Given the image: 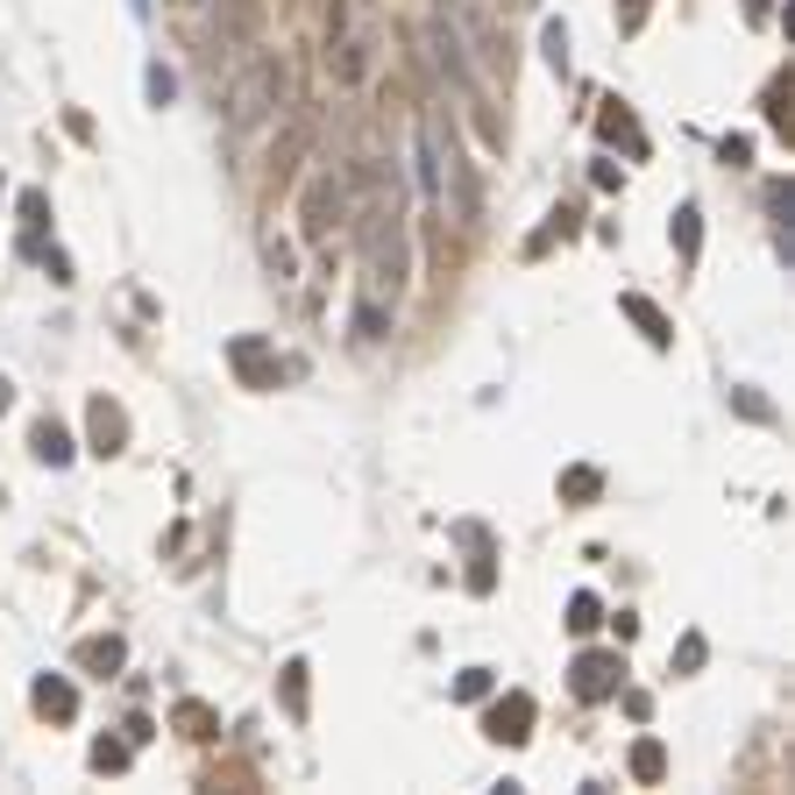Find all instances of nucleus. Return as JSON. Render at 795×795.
Masks as SVG:
<instances>
[{"instance_id":"20e7f679","label":"nucleus","mask_w":795,"mask_h":795,"mask_svg":"<svg viewBox=\"0 0 795 795\" xmlns=\"http://www.w3.org/2000/svg\"><path fill=\"white\" fill-rule=\"evenodd\" d=\"M285 100H291L285 58H271V50H263V58H235V64H227V128H235V136L263 128Z\"/></svg>"},{"instance_id":"9b49d317","label":"nucleus","mask_w":795,"mask_h":795,"mask_svg":"<svg viewBox=\"0 0 795 795\" xmlns=\"http://www.w3.org/2000/svg\"><path fill=\"white\" fill-rule=\"evenodd\" d=\"M227 362H235L241 376H249V384H277V356L263 341H249V334H241L235 348H227Z\"/></svg>"},{"instance_id":"4468645a","label":"nucleus","mask_w":795,"mask_h":795,"mask_svg":"<svg viewBox=\"0 0 795 795\" xmlns=\"http://www.w3.org/2000/svg\"><path fill=\"white\" fill-rule=\"evenodd\" d=\"M121 660H128V646H121L114 632H100V639H86V646H78V668H86V675H114Z\"/></svg>"},{"instance_id":"6ab92c4d","label":"nucleus","mask_w":795,"mask_h":795,"mask_svg":"<svg viewBox=\"0 0 795 795\" xmlns=\"http://www.w3.org/2000/svg\"><path fill=\"white\" fill-rule=\"evenodd\" d=\"M263 263H271L277 285H291V271H299V256H291V241H285V235H263Z\"/></svg>"},{"instance_id":"a878e982","label":"nucleus","mask_w":795,"mask_h":795,"mask_svg":"<svg viewBox=\"0 0 795 795\" xmlns=\"http://www.w3.org/2000/svg\"><path fill=\"white\" fill-rule=\"evenodd\" d=\"M285 710H291V718H306V660H291V668H285Z\"/></svg>"},{"instance_id":"ddd939ff","label":"nucleus","mask_w":795,"mask_h":795,"mask_svg":"<svg viewBox=\"0 0 795 795\" xmlns=\"http://www.w3.org/2000/svg\"><path fill=\"white\" fill-rule=\"evenodd\" d=\"M36 710H44V718H58V724H72L78 718V690L64 675H44V682H36Z\"/></svg>"},{"instance_id":"f3484780","label":"nucleus","mask_w":795,"mask_h":795,"mask_svg":"<svg viewBox=\"0 0 795 795\" xmlns=\"http://www.w3.org/2000/svg\"><path fill=\"white\" fill-rule=\"evenodd\" d=\"M128 760H136V738H92V767L100 774H121Z\"/></svg>"},{"instance_id":"c756f323","label":"nucleus","mask_w":795,"mask_h":795,"mask_svg":"<svg viewBox=\"0 0 795 795\" xmlns=\"http://www.w3.org/2000/svg\"><path fill=\"white\" fill-rule=\"evenodd\" d=\"M8 398H15V390H8V376H0V412H8Z\"/></svg>"},{"instance_id":"f03ea898","label":"nucleus","mask_w":795,"mask_h":795,"mask_svg":"<svg viewBox=\"0 0 795 795\" xmlns=\"http://www.w3.org/2000/svg\"><path fill=\"white\" fill-rule=\"evenodd\" d=\"M420 178H426V199H434L440 213H448L455 227H476L483 221V185H476V164L462 157V142H455V128L440 121V107H426L420 114Z\"/></svg>"},{"instance_id":"a211bd4d","label":"nucleus","mask_w":795,"mask_h":795,"mask_svg":"<svg viewBox=\"0 0 795 795\" xmlns=\"http://www.w3.org/2000/svg\"><path fill=\"white\" fill-rule=\"evenodd\" d=\"M632 774L660 781V774H668V746H660V738H639V746H632Z\"/></svg>"},{"instance_id":"f257e3e1","label":"nucleus","mask_w":795,"mask_h":795,"mask_svg":"<svg viewBox=\"0 0 795 795\" xmlns=\"http://www.w3.org/2000/svg\"><path fill=\"white\" fill-rule=\"evenodd\" d=\"M356 249H362V277H356V341H384L398 320V291L412 271V235H406V185L398 171L376 164L370 192H356Z\"/></svg>"},{"instance_id":"b1692460","label":"nucleus","mask_w":795,"mask_h":795,"mask_svg":"<svg viewBox=\"0 0 795 795\" xmlns=\"http://www.w3.org/2000/svg\"><path fill=\"white\" fill-rule=\"evenodd\" d=\"M44 221H50V199L44 192H22V235H29V249H36V235H44Z\"/></svg>"},{"instance_id":"7ed1b4c3","label":"nucleus","mask_w":795,"mask_h":795,"mask_svg":"<svg viewBox=\"0 0 795 795\" xmlns=\"http://www.w3.org/2000/svg\"><path fill=\"white\" fill-rule=\"evenodd\" d=\"M384 64V22H376L370 0H334L327 15V78L341 92H362Z\"/></svg>"},{"instance_id":"423d86ee","label":"nucleus","mask_w":795,"mask_h":795,"mask_svg":"<svg viewBox=\"0 0 795 795\" xmlns=\"http://www.w3.org/2000/svg\"><path fill=\"white\" fill-rule=\"evenodd\" d=\"M256 29H263V0H199V44L213 64L249 58Z\"/></svg>"},{"instance_id":"6e6552de","label":"nucleus","mask_w":795,"mask_h":795,"mask_svg":"<svg viewBox=\"0 0 795 795\" xmlns=\"http://www.w3.org/2000/svg\"><path fill=\"white\" fill-rule=\"evenodd\" d=\"M483 732H490L497 746H525V738H533V696H525V690L497 696L490 718H483Z\"/></svg>"},{"instance_id":"dca6fc26","label":"nucleus","mask_w":795,"mask_h":795,"mask_svg":"<svg viewBox=\"0 0 795 795\" xmlns=\"http://www.w3.org/2000/svg\"><path fill=\"white\" fill-rule=\"evenodd\" d=\"M597 128H604V136H611V142H618V136H625V142H632V150H646V142H639V121H632V114H625V100H604V114H597Z\"/></svg>"},{"instance_id":"412c9836","label":"nucleus","mask_w":795,"mask_h":795,"mask_svg":"<svg viewBox=\"0 0 795 795\" xmlns=\"http://www.w3.org/2000/svg\"><path fill=\"white\" fill-rule=\"evenodd\" d=\"M597 625H604V604L589 597V589H575L569 597V632H597Z\"/></svg>"},{"instance_id":"aec40b11","label":"nucleus","mask_w":795,"mask_h":795,"mask_svg":"<svg viewBox=\"0 0 795 795\" xmlns=\"http://www.w3.org/2000/svg\"><path fill=\"white\" fill-rule=\"evenodd\" d=\"M142 92H150V107H171L178 100V72H171V64H150V72H142Z\"/></svg>"},{"instance_id":"2eb2a0df","label":"nucleus","mask_w":795,"mask_h":795,"mask_svg":"<svg viewBox=\"0 0 795 795\" xmlns=\"http://www.w3.org/2000/svg\"><path fill=\"white\" fill-rule=\"evenodd\" d=\"M171 718H178V732H185V738H221V718H213L207 704H192V696H185V704L171 710Z\"/></svg>"},{"instance_id":"393cba45","label":"nucleus","mask_w":795,"mask_h":795,"mask_svg":"<svg viewBox=\"0 0 795 795\" xmlns=\"http://www.w3.org/2000/svg\"><path fill=\"white\" fill-rule=\"evenodd\" d=\"M541 50H547L555 72H569V29H561V22H547V29H541Z\"/></svg>"},{"instance_id":"c85d7f7f","label":"nucleus","mask_w":795,"mask_h":795,"mask_svg":"<svg viewBox=\"0 0 795 795\" xmlns=\"http://www.w3.org/2000/svg\"><path fill=\"white\" fill-rule=\"evenodd\" d=\"M746 15H753V22H767V0H746Z\"/></svg>"},{"instance_id":"5701e85b","label":"nucleus","mask_w":795,"mask_h":795,"mask_svg":"<svg viewBox=\"0 0 795 795\" xmlns=\"http://www.w3.org/2000/svg\"><path fill=\"white\" fill-rule=\"evenodd\" d=\"M675 249H682V256L704 249V213H696V207H682V213H675Z\"/></svg>"},{"instance_id":"bb28decb","label":"nucleus","mask_w":795,"mask_h":795,"mask_svg":"<svg viewBox=\"0 0 795 795\" xmlns=\"http://www.w3.org/2000/svg\"><path fill=\"white\" fill-rule=\"evenodd\" d=\"M455 696H462V704H476V696H490V668H469V675L455 682Z\"/></svg>"},{"instance_id":"0eeeda50","label":"nucleus","mask_w":795,"mask_h":795,"mask_svg":"<svg viewBox=\"0 0 795 795\" xmlns=\"http://www.w3.org/2000/svg\"><path fill=\"white\" fill-rule=\"evenodd\" d=\"M569 690L583 696V704H611V696L625 690V660H618V654H575Z\"/></svg>"},{"instance_id":"4be33fe9","label":"nucleus","mask_w":795,"mask_h":795,"mask_svg":"<svg viewBox=\"0 0 795 795\" xmlns=\"http://www.w3.org/2000/svg\"><path fill=\"white\" fill-rule=\"evenodd\" d=\"M597 490H604V476H597V469H569V476H561V497H569V505H589Z\"/></svg>"},{"instance_id":"9d476101","label":"nucleus","mask_w":795,"mask_h":795,"mask_svg":"<svg viewBox=\"0 0 795 795\" xmlns=\"http://www.w3.org/2000/svg\"><path fill=\"white\" fill-rule=\"evenodd\" d=\"M618 306H625V320H632V327H639V334H646V341H654V348H668V341H675V320L660 313L654 299H639V291H625V299H618Z\"/></svg>"},{"instance_id":"39448f33","label":"nucleus","mask_w":795,"mask_h":795,"mask_svg":"<svg viewBox=\"0 0 795 795\" xmlns=\"http://www.w3.org/2000/svg\"><path fill=\"white\" fill-rule=\"evenodd\" d=\"M348 213H356V178H348L341 164H320L313 178H306V192H299V235L313 241V249H327L334 227H348Z\"/></svg>"},{"instance_id":"cd10ccee","label":"nucleus","mask_w":795,"mask_h":795,"mask_svg":"<svg viewBox=\"0 0 795 795\" xmlns=\"http://www.w3.org/2000/svg\"><path fill=\"white\" fill-rule=\"evenodd\" d=\"M618 22H625V29H639V22H646V0H625V15H618Z\"/></svg>"},{"instance_id":"f8f14e48","label":"nucleus","mask_w":795,"mask_h":795,"mask_svg":"<svg viewBox=\"0 0 795 795\" xmlns=\"http://www.w3.org/2000/svg\"><path fill=\"white\" fill-rule=\"evenodd\" d=\"M29 448H36V462H50V469H64V462L78 455V448H72V434H64L58 420H36V426H29Z\"/></svg>"},{"instance_id":"1a4fd4ad","label":"nucleus","mask_w":795,"mask_h":795,"mask_svg":"<svg viewBox=\"0 0 795 795\" xmlns=\"http://www.w3.org/2000/svg\"><path fill=\"white\" fill-rule=\"evenodd\" d=\"M86 440H92V455H121L128 448V412H121L114 398H92L86 406Z\"/></svg>"}]
</instances>
